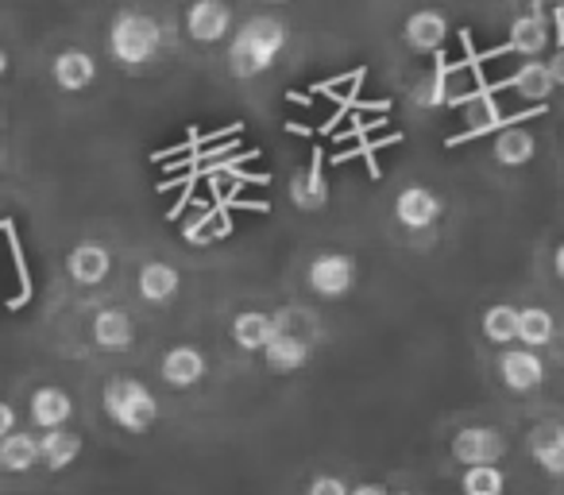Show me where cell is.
<instances>
[{
    "mask_svg": "<svg viewBox=\"0 0 564 495\" xmlns=\"http://www.w3.org/2000/svg\"><path fill=\"white\" fill-rule=\"evenodd\" d=\"M282 47H286V28L274 17H251L228 47V71H232V78L243 82L259 78V74L271 71Z\"/></svg>",
    "mask_w": 564,
    "mask_h": 495,
    "instance_id": "6da1fadb",
    "label": "cell"
},
{
    "mask_svg": "<svg viewBox=\"0 0 564 495\" xmlns=\"http://www.w3.org/2000/svg\"><path fill=\"white\" fill-rule=\"evenodd\" d=\"M101 402H105V415H109L112 422H117L120 430H128V433L151 430V426H155V418H159L155 395H151L140 379H109V384H105Z\"/></svg>",
    "mask_w": 564,
    "mask_h": 495,
    "instance_id": "7a4b0ae2",
    "label": "cell"
},
{
    "mask_svg": "<svg viewBox=\"0 0 564 495\" xmlns=\"http://www.w3.org/2000/svg\"><path fill=\"white\" fill-rule=\"evenodd\" d=\"M163 47V32L151 17L143 12H120L112 20V32H109V51L120 66H143L159 55Z\"/></svg>",
    "mask_w": 564,
    "mask_h": 495,
    "instance_id": "3957f363",
    "label": "cell"
},
{
    "mask_svg": "<svg viewBox=\"0 0 564 495\" xmlns=\"http://www.w3.org/2000/svg\"><path fill=\"white\" fill-rule=\"evenodd\" d=\"M507 453V438H502L495 426H464L453 438V456L468 469L476 464H499Z\"/></svg>",
    "mask_w": 564,
    "mask_h": 495,
    "instance_id": "277c9868",
    "label": "cell"
},
{
    "mask_svg": "<svg viewBox=\"0 0 564 495\" xmlns=\"http://www.w3.org/2000/svg\"><path fill=\"white\" fill-rule=\"evenodd\" d=\"M306 279H310V287H314V291L322 294V299H340V294L352 291V283H356V263H352V256L325 252V256H317V260L310 263Z\"/></svg>",
    "mask_w": 564,
    "mask_h": 495,
    "instance_id": "5b68a950",
    "label": "cell"
},
{
    "mask_svg": "<svg viewBox=\"0 0 564 495\" xmlns=\"http://www.w3.org/2000/svg\"><path fill=\"white\" fill-rule=\"evenodd\" d=\"M232 32V9L225 0H194L186 12V35L194 43H220Z\"/></svg>",
    "mask_w": 564,
    "mask_h": 495,
    "instance_id": "8992f818",
    "label": "cell"
},
{
    "mask_svg": "<svg viewBox=\"0 0 564 495\" xmlns=\"http://www.w3.org/2000/svg\"><path fill=\"white\" fill-rule=\"evenodd\" d=\"M499 376L510 391H538L545 384V364L533 348H507L499 356Z\"/></svg>",
    "mask_w": 564,
    "mask_h": 495,
    "instance_id": "52a82bcc",
    "label": "cell"
},
{
    "mask_svg": "<svg viewBox=\"0 0 564 495\" xmlns=\"http://www.w3.org/2000/svg\"><path fill=\"white\" fill-rule=\"evenodd\" d=\"M159 372H163V379L171 387H178V391H186V387H197L205 379V372H209V364H205V353L194 345H174L171 353L163 356V364H159Z\"/></svg>",
    "mask_w": 564,
    "mask_h": 495,
    "instance_id": "ba28073f",
    "label": "cell"
},
{
    "mask_svg": "<svg viewBox=\"0 0 564 495\" xmlns=\"http://www.w3.org/2000/svg\"><path fill=\"white\" fill-rule=\"evenodd\" d=\"M66 271H70L74 283L97 287V283H105V279H109L112 252L105 248V244H97V240H82L78 248L70 252V260H66Z\"/></svg>",
    "mask_w": 564,
    "mask_h": 495,
    "instance_id": "9c48e42d",
    "label": "cell"
},
{
    "mask_svg": "<svg viewBox=\"0 0 564 495\" xmlns=\"http://www.w3.org/2000/svg\"><path fill=\"white\" fill-rule=\"evenodd\" d=\"M402 40H406V47L417 51V55H433V51L445 47L448 20L441 17V12H433V9H422V12H414L406 24H402Z\"/></svg>",
    "mask_w": 564,
    "mask_h": 495,
    "instance_id": "30bf717a",
    "label": "cell"
},
{
    "mask_svg": "<svg viewBox=\"0 0 564 495\" xmlns=\"http://www.w3.org/2000/svg\"><path fill=\"white\" fill-rule=\"evenodd\" d=\"M394 217H399L406 228H414V233L433 228L441 217V197L425 186H406L399 194V202H394Z\"/></svg>",
    "mask_w": 564,
    "mask_h": 495,
    "instance_id": "8fae6325",
    "label": "cell"
},
{
    "mask_svg": "<svg viewBox=\"0 0 564 495\" xmlns=\"http://www.w3.org/2000/svg\"><path fill=\"white\" fill-rule=\"evenodd\" d=\"M279 333H282L279 318L259 314V310H243V314H236V322H232V341L243 348V353H267V345H271Z\"/></svg>",
    "mask_w": 564,
    "mask_h": 495,
    "instance_id": "7c38bea8",
    "label": "cell"
},
{
    "mask_svg": "<svg viewBox=\"0 0 564 495\" xmlns=\"http://www.w3.org/2000/svg\"><path fill=\"white\" fill-rule=\"evenodd\" d=\"M310 356H314V348H310V341H302L299 333H286L282 330L279 337L267 345L263 361L271 372H279V376H294V372H302L310 364Z\"/></svg>",
    "mask_w": 564,
    "mask_h": 495,
    "instance_id": "4fadbf2b",
    "label": "cell"
},
{
    "mask_svg": "<svg viewBox=\"0 0 564 495\" xmlns=\"http://www.w3.org/2000/svg\"><path fill=\"white\" fill-rule=\"evenodd\" d=\"M51 74H55L58 89L82 94V89H89L97 82V63H94V55H86V51H63V55L55 58V66H51Z\"/></svg>",
    "mask_w": 564,
    "mask_h": 495,
    "instance_id": "5bb4252c",
    "label": "cell"
},
{
    "mask_svg": "<svg viewBox=\"0 0 564 495\" xmlns=\"http://www.w3.org/2000/svg\"><path fill=\"white\" fill-rule=\"evenodd\" d=\"M70 415H74V402L63 387H40L32 395V422L40 430H63L70 422Z\"/></svg>",
    "mask_w": 564,
    "mask_h": 495,
    "instance_id": "9a60e30c",
    "label": "cell"
},
{
    "mask_svg": "<svg viewBox=\"0 0 564 495\" xmlns=\"http://www.w3.org/2000/svg\"><path fill=\"white\" fill-rule=\"evenodd\" d=\"M135 330H132V318L124 310H101L94 318V345L105 348V353H124L132 345Z\"/></svg>",
    "mask_w": 564,
    "mask_h": 495,
    "instance_id": "2e32d148",
    "label": "cell"
},
{
    "mask_svg": "<svg viewBox=\"0 0 564 495\" xmlns=\"http://www.w3.org/2000/svg\"><path fill=\"white\" fill-rule=\"evenodd\" d=\"M178 287H182V276H178V268L174 263H163V260H151V263H143L140 268V294L148 302H171L174 294H178Z\"/></svg>",
    "mask_w": 564,
    "mask_h": 495,
    "instance_id": "e0dca14e",
    "label": "cell"
},
{
    "mask_svg": "<svg viewBox=\"0 0 564 495\" xmlns=\"http://www.w3.org/2000/svg\"><path fill=\"white\" fill-rule=\"evenodd\" d=\"M533 461L541 464V472L564 480V426H538V433H533Z\"/></svg>",
    "mask_w": 564,
    "mask_h": 495,
    "instance_id": "ac0fdd59",
    "label": "cell"
},
{
    "mask_svg": "<svg viewBox=\"0 0 564 495\" xmlns=\"http://www.w3.org/2000/svg\"><path fill=\"white\" fill-rule=\"evenodd\" d=\"M40 449H43V464H47L51 472H63L82 456V438L66 430V426L63 430H43Z\"/></svg>",
    "mask_w": 564,
    "mask_h": 495,
    "instance_id": "d6986e66",
    "label": "cell"
},
{
    "mask_svg": "<svg viewBox=\"0 0 564 495\" xmlns=\"http://www.w3.org/2000/svg\"><path fill=\"white\" fill-rule=\"evenodd\" d=\"M533 151H538V140H533L525 128H502L499 136H495V163L502 166H525L533 159Z\"/></svg>",
    "mask_w": 564,
    "mask_h": 495,
    "instance_id": "ffe728a7",
    "label": "cell"
},
{
    "mask_svg": "<svg viewBox=\"0 0 564 495\" xmlns=\"http://www.w3.org/2000/svg\"><path fill=\"white\" fill-rule=\"evenodd\" d=\"M40 461H43V449L40 438H32V433H9V438L0 441V469L4 472H28Z\"/></svg>",
    "mask_w": 564,
    "mask_h": 495,
    "instance_id": "44dd1931",
    "label": "cell"
},
{
    "mask_svg": "<svg viewBox=\"0 0 564 495\" xmlns=\"http://www.w3.org/2000/svg\"><path fill=\"white\" fill-rule=\"evenodd\" d=\"M510 86H514L525 101H545V97H553V89H556V74L549 63H522Z\"/></svg>",
    "mask_w": 564,
    "mask_h": 495,
    "instance_id": "7402d4cb",
    "label": "cell"
},
{
    "mask_svg": "<svg viewBox=\"0 0 564 495\" xmlns=\"http://www.w3.org/2000/svg\"><path fill=\"white\" fill-rule=\"evenodd\" d=\"M518 322H522V310L518 306H507V302H495V306L484 310V337L491 345H510L518 341Z\"/></svg>",
    "mask_w": 564,
    "mask_h": 495,
    "instance_id": "603a6c76",
    "label": "cell"
},
{
    "mask_svg": "<svg viewBox=\"0 0 564 495\" xmlns=\"http://www.w3.org/2000/svg\"><path fill=\"white\" fill-rule=\"evenodd\" d=\"M510 47L518 51V55L533 58L541 55V51L549 47V28L541 17H518L514 24H510Z\"/></svg>",
    "mask_w": 564,
    "mask_h": 495,
    "instance_id": "cb8c5ba5",
    "label": "cell"
},
{
    "mask_svg": "<svg viewBox=\"0 0 564 495\" xmlns=\"http://www.w3.org/2000/svg\"><path fill=\"white\" fill-rule=\"evenodd\" d=\"M553 314L541 306H525L522 310V322H518V341H522V348H545L549 341H553Z\"/></svg>",
    "mask_w": 564,
    "mask_h": 495,
    "instance_id": "d4e9b609",
    "label": "cell"
},
{
    "mask_svg": "<svg viewBox=\"0 0 564 495\" xmlns=\"http://www.w3.org/2000/svg\"><path fill=\"white\" fill-rule=\"evenodd\" d=\"M460 492L464 495H502L507 492V476H502L499 464H476V469H464Z\"/></svg>",
    "mask_w": 564,
    "mask_h": 495,
    "instance_id": "484cf974",
    "label": "cell"
},
{
    "mask_svg": "<svg viewBox=\"0 0 564 495\" xmlns=\"http://www.w3.org/2000/svg\"><path fill=\"white\" fill-rule=\"evenodd\" d=\"M294 202L302 205V209H322L325 202H329V186H325L322 171L317 166H310V171H302L299 179H294Z\"/></svg>",
    "mask_w": 564,
    "mask_h": 495,
    "instance_id": "4316f807",
    "label": "cell"
},
{
    "mask_svg": "<svg viewBox=\"0 0 564 495\" xmlns=\"http://www.w3.org/2000/svg\"><path fill=\"white\" fill-rule=\"evenodd\" d=\"M306 495H352V487H348L340 476H317Z\"/></svg>",
    "mask_w": 564,
    "mask_h": 495,
    "instance_id": "83f0119b",
    "label": "cell"
},
{
    "mask_svg": "<svg viewBox=\"0 0 564 495\" xmlns=\"http://www.w3.org/2000/svg\"><path fill=\"white\" fill-rule=\"evenodd\" d=\"M0 433L9 438V433H17V410H12V402H4L0 407Z\"/></svg>",
    "mask_w": 564,
    "mask_h": 495,
    "instance_id": "f1b7e54d",
    "label": "cell"
},
{
    "mask_svg": "<svg viewBox=\"0 0 564 495\" xmlns=\"http://www.w3.org/2000/svg\"><path fill=\"white\" fill-rule=\"evenodd\" d=\"M352 495H391L383 484H360V487H352Z\"/></svg>",
    "mask_w": 564,
    "mask_h": 495,
    "instance_id": "f546056e",
    "label": "cell"
},
{
    "mask_svg": "<svg viewBox=\"0 0 564 495\" xmlns=\"http://www.w3.org/2000/svg\"><path fill=\"white\" fill-rule=\"evenodd\" d=\"M553 268H556V279L564 283V244H556V256H553Z\"/></svg>",
    "mask_w": 564,
    "mask_h": 495,
    "instance_id": "4dcf8cb0",
    "label": "cell"
},
{
    "mask_svg": "<svg viewBox=\"0 0 564 495\" xmlns=\"http://www.w3.org/2000/svg\"><path fill=\"white\" fill-rule=\"evenodd\" d=\"M549 66H553L556 82H564V51H561V55H556V58H553V63H549Z\"/></svg>",
    "mask_w": 564,
    "mask_h": 495,
    "instance_id": "1f68e13d",
    "label": "cell"
},
{
    "mask_svg": "<svg viewBox=\"0 0 564 495\" xmlns=\"http://www.w3.org/2000/svg\"><path fill=\"white\" fill-rule=\"evenodd\" d=\"M406 495H410V492H406Z\"/></svg>",
    "mask_w": 564,
    "mask_h": 495,
    "instance_id": "d6a6232c",
    "label": "cell"
}]
</instances>
